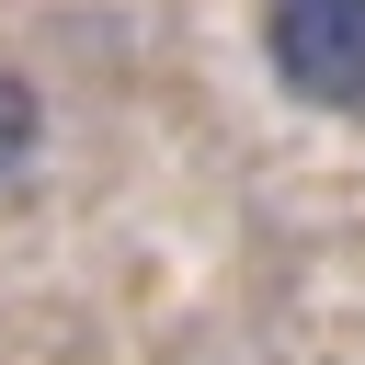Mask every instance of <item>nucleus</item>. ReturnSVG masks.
Here are the masks:
<instances>
[{
  "instance_id": "1",
  "label": "nucleus",
  "mask_w": 365,
  "mask_h": 365,
  "mask_svg": "<svg viewBox=\"0 0 365 365\" xmlns=\"http://www.w3.org/2000/svg\"><path fill=\"white\" fill-rule=\"evenodd\" d=\"M274 80L297 103H331L354 114L365 103V0H274Z\"/></svg>"
},
{
  "instance_id": "2",
  "label": "nucleus",
  "mask_w": 365,
  "mask_h": 365,
  "mask_svg": "<svg viewBox=\"0 0 365 365\" xmlns=\"http://www.w3.org/2000/svg\"><path fill=\"white\" fill-rule=\"evenodd\" d=\"M34 125H46V114H34V91H23V80H0V182L34 160Z\"/></svg>"
}]
</instances>
